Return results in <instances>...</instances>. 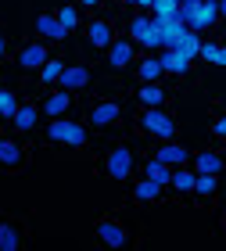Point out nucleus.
<instances>
[{
	"instance_id": "nucleus-1",
	"label": "nucleus",
	"mask_w": 226,
	"mask_h": 251,
	"mask_svg": "<svg viewBox=\"0 0 226 251\" xmlns=\"http://www.w3.org/2000/svg\"><path fill=\"white\" fill-rule=\"evenodd\" d=\"M179 22L190 29V32H201V29H212L219 22V4L216 0H198V4H179Z\"/></svg>"
},
{
	"instance_id": "nucleus-2",
	"label": "nucleus",
	"mask_w": 226,
	"mask_h": 251,
	"mask_svg": "<svg viewBox=\"0 0 226 251\" xmlns=\"http://www.w3.org/2000/svg\"><path fill=\"white\" fill-rule=\"evenodd\" d=\"M129 43L133 47H144V50H162V40H158V29L148 15H137L129 22Z\"/></svg>"
},
{
	"instance_id": "nucleus-3",
	"label": "nucleus",
	"mask_w": 226,
	"mask_h": 251,
	"mask_svg": "<svg viewBox=\"0 0 226 251\" xmlns=\"http://www.w3.org/2000/svg\"><path fill=\"white\" fill-rule=\"evenodd\" d=\"M47 136H50V140H58V144H65V147H83L86 144V129H83V126H75V122H69V119H50Z\"/></svg>"
},
{
	"instance_id": "nucleus-4",
	"label": "nucleus",
	"mask_w": 226,
	"mask_h": 251,
	"mask_svg": "<svg viewBox=\"0 0 226 251\" xmlns=\"http://www.w3.org/2000/svg\"><path fill=\"white\" fill-rule=\"evenodd\" d=\"M144 129H148L151 136H158V140H176V119L165 115L162 108H148L144 111Z\"/></svg>"
},
{
	"instance_id": "nucleus-5",
	"label": "nucleus",
	"mask_w": 226,
	"mask_h": 251,
	"mask_svg": "<svg viewBox=\"0 0 226 251\" xmlns=\"http://www.w3.org/2000/svg\"><path fill=\"white\" fill-rule=\"evenodd\" d=\"M133 173V154H129V147H115V151L108 154V176L111 179H129Z\"/></svg>"
},
{
	"instance_id": "nucleus-6",
	"label": "nucleus",
	"mask_w": 226,
	"mask_h": 251,
	"mask_svg": "<svg viewBox=\"0 0 226 251\" xmlns=\"http://www.w3.org/2000/svg\"><path fill=\"white\" fill-rule=\"evenodd\" d=\"M47 47L43 43H29V47H22V54H18V65L25 68V72H40L43 65H47Z\"/></svg>"
},
{
	"instance_id": "nucleus-7",
	"label": "nucleus",
	"mask_w": 226,
	"mask_h": 251,
	"mask_svg": "<svg viewBox=\"0 0 226 251\" xmlns=\"http://www.w3.org/2000/svg\"><path fill=\"white\" fill-rule=\"evenodd\" d=\"M158 162H165V165H173V169H179V165H187L190 162V151H187V147L183 144H176V140H169V144H162V147H158Z\"/></svg>"
},
{
	"instance_id": "nucleus-8",
	"label": "nucleus",
	"mask_w": 226,
	"mask_h": 251,
	"mask_svg": "<svg viewBox=\"0 0 226 251\" xmlns=\"http://www.w3.org/2000/svg\"><path fill=\"white\" fill-rule=\"evenodd\" d=\"M58 86L61 90H83V86H90V68H83V65H72V68H65L61 72V79H58Z\"/></svg>"
},
{
	"instance_id": "nucleus-9",
	"label": "nucleus",
	"mask_w": 226,
	"mask_h": 251,
	"mask_svg": "<svg viewBox=\"0 0 226 251\" xmlns=\"http://www.w3.org/2000/svg\"><path fill=\"white\" fill-rule=\"evenodd\" d=\"M158 61H162V72H169V75H187L190 72V58H183L179 50H162Z\"/></svg>"
},
{
	"instance_id": "nucleus-10",
	"label": "nucleus",
	"mask_w": 226,
	"mask_h": 251,
	"mask_svg": "<svg viewBox=\"0 0 226 251\" xmlns=\"http://www.w3.org/2000/svg\"><path fill=\"white\" fill-rule=\"evenodd\" d=\"M97 237H100V241H104L108 248H122V244H126V241H129V233H126V230H122V226H119V223H111V219H104V223H100V226H97Z\"/></svg>"
},
{
	"instance_id": "nucleus-11",
	"label": "nucleus",
	"mask_w": 226,
	"mask_h": 251,
	"mask_svg": "<svg viewBox=\"0 0 226 251\" xmlns=\"http://www.w3.org/2000/svg\"><path fill=\"white\" fill-rule=\"evenodd\" d=\"M36 32H40L43 40H58V43L69 36V29H65L54 15H40V18H36Z\"/></svg>"
},
{
	"instance_id": "nucleus-12",
	"label": "nucleus",
	"mask_w": 226,
	"mask_h": 251,
	"mask_svg": "<svg viewBox=\"0 0 226 251\" xmlns=\"http://www.w3.org/2000/svg\"><path fill=\"white\" fill-rule=\"evenodd\" d=\"M133 61V43L129 40H111V47H108V65L111 68H126Z\"/></svg>"
},
{
	"instance_id": "nucleus-13",
	"label": "nucleus",
	"mask_w": 226,
	"mask_h": 251,
	"mask_svg": "<svg viewBox=\"0 0 226 251\" xmlns=\"http://www.w3.org/2000/svg\"><path fill=\"white\" fill-rule=\"evenodd\" d=\"M40 115H43V111H40L36 104H18V111H15V115H11V122H15V129H22V133H29L32 126L40 122Z\"/></svg>"
},
{
	"instance_id": "nucleus-14",
	"label": "nucleus",
	"mask_w": 226,
	"mask_h": 251,
	"mask_svg": "<svg viewBox=\"0 0 226 251\" xmlns=\"http://www.w3.org/2000/svg\"><path fill=\"white\" fill-rule=\"evenodd\" d=\"M69 104H72V94L69 90H58V94H50L47 100H43V115H50V119H58V115H65L69 111Z\"/></svg>"
},
{
	"instance_id": "nucleus-15",
	"label": "nucleus",
	"mask_w": 226,
	"mask_h": 251,
	"mask_svg": "<svg viewBox=\"0 0 226 251\" xmlns=\"http://www.w3.org/2000/svg\"><path fill=\"white\" fill-rule=\"evenodd\" d=\"M194 173L219 176V173H223V158H219L216 151H198V154H194Z\"/></svg>"
},
{
	"instance_id": "nucleus-16",
	"label": "nucleus",
	"mask_w": 226,
	"mask_h": 251,
	"mask_svg": "<svg viewBox=\"0 0 226 251\" xmlns=\"http://www.w3.org/2000/svg\"><path fill=\"white\" fill-rule=\"evenodd\" d=\"M86 36H90V43H94V47H111L115 32H111L108 22H90V25H86Z\"/></svg>"
},
{
	"instance_id": "nucleus-17",
	"label": "nucleus",
	"mask_w": 226,
	"mask_h": 251,
	"mask_svg": "<svg viewBox=\"0 0 226 251\" xmlns=\"http://www.w3.org/2000/svg\"><path fill=\"white\" fill-rule=\"evenodd\" d=\"M144 176L165 187V183H173V165H165V162H158V158H151V162H144Z\"/></svg>"
},
{
	"instance_id": "nucleus-18",
	"label": "nucleus",
	"mask_w": 226,
	"mask_h": 251,
	"mask_svg": "<svg viewBox=\"0 0 226 251\" xmlns=\"http://www.w3.org/2000/svg\"><path fill=\"white\" fill-rule=\"evenodd\" d=\"M119 115H122V108L115 104V100H100V104L94 108V115H90V119H94V126H111Z\"/></svg>"
},
{
	"instance_id": "nucleus-19",
	"label": "nucleus",
	"mask_w": 226,
	"mask_h": 251,
	"mask_svg": "<svg viewBox=\"0 0 226 251\" xmlns=\"http://www.w3.org/2000/svg\"><path fill=\"white\" fill-rule=\"evenodd\" d=\"M137 97H140V104H144V108H162V100H165V90H162V86H154V83H144Z\"/></svg>"
},
{
	"instance_id": "nucleus-20",
	"label": "nucleus",
	"mask_w": 226,
	"mask_h": 251,
	"mask_svg": "<svg viewBox=\"0 0 226 251\" xmlns=\"http://www.w3.org/2000/svg\"><path fill=\"white\" fill-rule=\"evenodd\" d=\"M65 68H69V65H65L61 58H47V65L40 68V79H43L47 86H54V83L61 79V72H65Z\"/></svg>"
},
{
	"instance_id": "nucleus-21",
	"label": "nucleus",
	"mask_w": 226,
	"mask_h": 251,
	"mask_svg": "<svg viewBox=\"0 0 226 251\" xmlns=\"http://www.w3.org/2000/svg\"><path fill=\"white\" fill-rule=\"evenodd\" d=\"M194 179H198V173H190V169H173V187L179 190V194H190L194 190Z\"/></svg>"
},
{
	"instance_id": "nucleus-22",
	"label": "nucleus",
	"mask_w": 226,
	"mask_h": 251,
	"mask_svg": "<svg viewBox=\"0 0 226 251\" xmlns=\"http://www.w3.org/2000/svg\"><path fill=\"white\" fill-rule=\"evenodd\" d=\"M22 162V147L15 140H4L0 136V165H18Z\"/></svg>"
},
{
	"instance_id": "nucleus-23",
	"label": "nucleus",
	"mask_w": 226,
	"mask_h": 251,
	"mask_svg": "<svg viewBox=\"0 0 226 251\" xmlns=\"http://www.w3.org/2000/svg\"><path fill=\"white\" fill-rule=\"evenodd\" d=\"M198 47H201V40H198V32H183V36H179V43H176V50L179 54H183V58H190V61H194L198 58Z\"/></svg>"
},
{
	"instance_id": "nucleus-24",
	"label": "nucleus",
	"mask_w": 226,
	"mask_h": 251,
	"mask_svg": "<svg viewBox=\"0 0 226 251\" xmlns=\"http://www.w3.org/2000/svg\"><path fill=\"white\" fill-rule=\"evenodd\" d=\"M18 244H22L18 230L11 223H0V251H18Z\"/></svg>"
},
{
	"instance_id": "nucleus-25",
	"label": "nucleus",
	"mask_w": 226,
	"mask_h": 251,
	"mask_svg": "<svg viewBox=\"0 0 226 251\" xmlns=\"http://www.w3.org/2000/svg\"><path fill=\"white\" fill-rule=\"evenodd\" d=\"M133 194H137L140 201H158V198H162V183H154V179H148V176H144Z\"/></svg>"
},
{
	"instance_id": "nucleus-26",
	"label": "nucleus",
	"mask_w": 226,
	"mask_h": 251,
	"mask_svg": "<svg viewBox=\"0 0 226 251\" xmlns=\"http://www.w3.org/2000/svg\"><path fill=\"white\" fill-rule=\"evenodd\" d=\"M137 72H140V83H154V79L162 75V61H158V58H144L137 65Z\"/></svg>"
},
{
	"instance_id": "nucleus-27",
	"label": "nucleus",
	"mask_w": 226,
	"mask_h": 251,
	"mask_svg": "<svg viewBox=\"0 0 226 251\" xmlns=\"http://www.w3.org/2000/svg\"><path fill=\"white\" fill-rule=\"evenodd\" d=\"M194 190L201 194V198H212V194H216V176L198 173V179H194Z\"/></svg>"
},
{
	"instance_id": "nucleus-28",
	"label": "nucleus",
	"mask_w": 226,
	"mask_h": 251,
	"mask_svg": "<svg viewBox=\"0 0 226 251\" xmlns=\"http://www.w3.org/2000/svg\"><path fill=\"white\" fill-rule=\"evenodd\" d=\"M18 111V100H15V94H11V90H0V115L4 119H11Z\"/></svg>"
},
{
	"instance_id": "nucleus-29",
	"label": "nucleus",
	"mask_w": 226,
	"mask_h": 251,
	"mask_svg": "<svg viewBox=\"0 0 226 251\" xmlns=\"http://www.w3.org/2000/svg\"><path fill=\"white\" fill-rule=\"evenodd\" d=\"M54 18H58L65 29H75L79 25V11L75 7H58V15H54Z\"/></svg>"
},
{
	"instance_id": "nucleus-30",
	"label": "nucleus",
	"mask_w": 226,
	"mask_h": 251,
	"mask_svg": "<svg viewBox=\"0 0 226 251\" xmlns=\"http://www.w3.org/2000/svg\"><path fill=\"white\" fill-rule=\"evenodd\" d=\"M216 50H219V43H201V47H198V58L212 65V61H216Z\"/></svg>"
},
{
	"instance_id": "nucleus-31",
	"label": "nucleus",
	"mask_w": 226,
	"mask_h": 251,
	"mask_svg": "<svg viewBox=\"0 0 226 251\" xmlns=\"http://www.w3.org/2000/svg\"><path fill=\"white\" fill-rule=\"evenodd\" d=\"M212 129H216V136H219V140H226V115H219V119H216V126H212Z\"/></svg>"
},
{
	"instance_id": "nucleus-32",
	"label": "nucleus",
	"mask_w": 226,
	"mask_h": 251,
	"mask_svg": "<svg viewBox=\"0 0 226 251\" xmlns=\"http://www.w3.org/2000/svg\"><path fill=\"white\" fill-rule=\"evenodd\" d=\"M212 65H219V68H226V47H219V50H216V61H212Z\"/></svg>"
},
{
	"instance_id": "nucleus-33",
	"label": "nucleus",
	"mask_w": 226,
	"mask_h": 251,
	"mask_svg": "<svg viewBox=\"0 0 226 251\" xmlns=\"http://www.w3.org/2000/svg\"><path fill=\"white\" fill-rule=\"evenodd\" d=\"M154 4H158V0H137V7H144V11H151Z\"/></svg>"
},
{
	"instance_id": "nucleus-34",
	"label": "nucleus",
	"mask_w": 226,
	"mask_h": 251,
	"mask_svg": "<svg viewBox=\"0 0 226 251\" xmlns=\"http://www.w3.org/2000/svg\"><path fill=\"white\" fill-rule=\"evenodd\" d=\"M79 4H86V7H97V4H100V0H79Z\"/></svg>"
},
{
	"instance_id": "nucleus-35",
	"label": "nucleus",
	"mask_w": 226,
	"mask_h": 251,
	"mask_svg": "<svg viewBox=\"0 0 226 251\" xmlns=\"http://www.w3.org/2000/svg\"><path fill=\"white\" fill-rule=\"evenodd\" d=\"M4 50H7V40H4V36H0V58H4Z\"/></svg>"
},
{
	"instance_id": "nucleus-36",
	"label": "nucleus",
	"mask_w": 226,
	"mask_h": 251,
	"mask_svg": "<svg viewBox=\"0 0 226 251\" xmlns=\"http://www.w3.org/2000/svg\"><path fill=\"white\" fill-rule=\"evenodd\" d=\"M216 4H219V15H226V0H216Z\"/></svg>"
},
{
	"instance_id": "nucleus-37",
	"label": "nucleus",
	"mask_w": 226,
	"mask_h": 251,
	"mask_svg": "<svg viewBox=\"0 0 226 251\" xmlns=\"http://www.w3.org/2000/svg\"><path fill=\"white\" fill-rule=\"evenodd\" d=\"M179 4H198V0H179Z\"/></svg>"
},
{
	"instance_id": "nucleus-38",
	"label": "nucleus",
	"mask_w": 226,
	"mask_h": 251,
	"mask_svg": "<svg viewBox=\"0 0 226 251\" xmlns=\"http://www.w3.org/2000/svg\"><path fill=\"white\" fill-rule=\"evenodd\" d=\"M126 4H137V0H126Z\"/></svg>"
},
{
	"instance_id": "nucleus-39",
	"label": "nucleus",
	"mask_w": 226,
	"mask_h": 251,
	"mask_svg": "<svg viewBox=\"0 0 226 251\" xmlns=\"http://www.w3.org/2000/svg\"><path fill=\"white\" fill-rule=\"evenodd\" d=\"M0 119H4V115H0Z\"/></svg>"
}]
</instances>
